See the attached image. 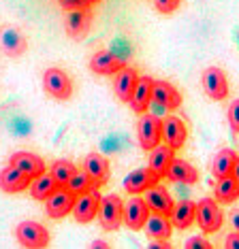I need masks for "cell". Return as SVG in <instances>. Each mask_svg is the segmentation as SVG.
<instances>
[{
  "label": "cell",
  "instance_id": "cell-1",
  "mask_svg": "<svg viewBox=\"0 0 239 249\" xmlns=\"http://www.w3.org/2000/svg\"><path fill=\"white\" fill-rule=\"evenodd\" d=\"M99 222L102 230L113 232L124 224V200L116 194H107L100 198L99 207Z\"/></svg>",
  "mask_w": 239,
  "mask_h": 249
},
{
  "label": "cell",
  "instance_id": "cell-2",
  "mask_svg": "<svg viewBox=\"0 0 239 249\" xmlns=\"http://www.w3.org/2000/svg\"><path fill=\"white\" fill-rule=\"evenodd\" d=\"M222 222H224V215H222L218 200L205 196L197 202V224L201 226V230L205 234L218 232L222 228Z\"/></svg>",
  "mask_w": 239,
  "mask_h": 249
},
{
  "label": "cell",
  "instance_id": "cell-3",
  "mask_svg": "<svg viewBox=\"0 0 239 249\" xmlns=\"http://www.w3.org/2000/svg\"><path fill=\"white\" fill-rule=\"evenodd\" d=\"M137 139L145 151H152L156 145H160L162 120H158L156 115H150V113H141L139 122H137Z\"/></svg>",
  "mask_w": 239,
  "mask_h": 249
},
{
  "label": "cell",
  "instance_id": "cell-4",
  "mask_svg": "<svg viewBox=\"0 0 239 249\" xmlns=\"http://www.w3.org/2000/svg\"><path fill=\"white\" fill-rule=\"evenodd\" d=\"M43 88H45V92H47L51 98H56V100H68L71 98V94H73L71 77H68L62 69H56V66H51V69L45 71Z\"/></svg>",
  "mask_w": 239,
  "mask_h": 249
},
{
  "label": "cell",
  "instance_id": "cell-5",
  "mask_svg": "<svg viewBox=\"0 0 239 249\" xmlns=\"http://www.w3.org/2000/svg\"><path fill=\"white\" fill-rule=\"evenodd\" d=\"M15 236L20 241V245H24L28 249H43L49 245V232L43 224L39 222H21L15 228Z\"/></svg>",
  "mask_w": 239,
  "mask_h": 249
},
{
  "label": "cell",
  "instance_id": "cell-6",
  "mask_svg": "<svg viewBox=\"0 0 239 249\" xmlns=\"http://www.w3.org/2000/svg\"><path fill=\"white\" fill-rule=\"evenodd\" d=\"M203 92L212 100H224L229 96V81H226V72L220 66H209L205 69L203 77Z\"/></svg>",
  "mask_w": 239,
  "mask_h": 249
},
{
  "label": "cell",
  "instance_id": "cell-7",
  "mask_svg": "<svg viewBox=\"0 0 239 249\" xmlns=\"http://www.w3.org/2000/svg\"><path fill=\"white\" fill-rule=\"evenodd\" d=\"M75 200H77V196L68 188H62L60 185V188L45 200V211H47L51 219H62V217H66L68 213H73Z\"/></svg>",
  "mask_w": 239,
  "mask_h": 249
},
{
  "label": "cell",
  "instance_id": "cell-8",
  "mask_svg": "<svg viewBox=\"0 0 239 249\" xmlns=\"http://www.w3.org/2000/svg\"><path fill=\"white\" fill-rule=\"evenodd\" d=\"M150 207H147L145 198H139V194H135L130 200L124 202V224L130 230H141L150 217Z\"/></svg>",
  "mask_w": 239,
  "mask_h": 249
},
{
  "label": "cell",
  "instance_id": "cell-9",
  "mask_svg": "<svg viewBox=\"0 0 239 249\" xmlns=\"http://www.w3.org/2000/svg\"><path fill=\"white\" fill-rule=\"evenodd\" d=\"M156 183H160V177H158L150 166L147 168H135L133 173H128L126 177H124V190H126L130 196L143 194L145 190H150L152 185H156Z\"/></svg>",
  "mask_w": 239,
  "mask_h": 249
},
{
  "label": "cell",
  "instance_id": "cell-10",
  "mask_svg": "<svg viewBox=\"0 0 239 249\" xmlns=\"http://www.w3.org/2000/svg\"><path fill=\"white\" fill-rule=\"evenodd\" d=\"M92 26V11L90 7L85 9H73L66 15V35L73 41H81V38L90 32Z\"/></svg>",
  "mask_w": 239,
  "mask_h": 249
},
{
  "label": "cell",
  "instance_id": "cell-11",
  "mask_svg": "<svg viewBox=\"0 0 239 249\" xmlns=\"http://www.w3.org/2000/svg\"><path fill=\"white\" fill-rule=\"evenodd\" d=\"M99 207H100V194L96 190H90L85 194L77 196L75 207H73V217L79 224H88L99 215Z\"/></svg>",
  "mask_w": 239,
  "mask_h": 249
},
{
  "label": "cell",
  "instance_id": "cell-12",
  "mask_svg": "<svg viewBox=\"0 0 239 249\" xmlns=\"http://www.w3.org/2000/svg\"><path fill=\"white\" fill-rule=\"evenodd\" d=\"M83 171L92 177L96 188L105 185L107 181H109V175H111L109 160H107L102 154H99V151H90V154L83 158Z\"/></svg>",
  "mask_w": 239,
  "mask_h": 249
},
{
  "label": "cell",
  "instance_id": "cell-13",
  "mask_svg": "<svg viewBox=\"0 0 239 249\" xmlns=\"http://www.w3.org/2000/svg\"><path fill=\"white\" fill-rule=\"evenodd\" d=\"M152 100L167 111H178L181 107V94L178 92V88L171 86L169 81H154Z\"/></svg>",
  "mask_w": 239,
  "mask_h": 249
},
{
  "label": "cell",
  "instance_id": "cell-14",
  "mask_svg": "<svg viewBox=\"0 0 239 249\" xmlns=\"http://www.w3.org/2000/svg\"><path fill=\"white\" fill-rule=\"evenodd\" d=\"M9 164H13V166H17L21 173L26 175L28 179H34V177H39V175H43L47 168H45V162H43V158L41 156H37V154H30V151H15L13 156H11V160Z\"/></svg>",
  "mask_w": 239,
  "mask_h": 249
},
{
  "label": "cell",
  "instance_id": "cell-15",
  "mask_svg": "<svg viewBox=\"0 0 239 249\" xmlns=\"http://www.w3.org/2000/svg\"><path fill=\"white\" fill-rule=\"evenodd\" d=\"M143 198H145V202H147V207H150L152 213H160V215H167V217L175 207V202L171 200V194L167 192V188L160 183H156V185H152L150 190H145Z\"/></svg>",
  "mask_w": 239,
  "mask_h": 249
},
{
  "label": "cell",
  "instance_id": "cell-16",
  "mask_svg": "<svg viewBox=\"0 0 239 249\" xmlns=\"http://www.w3.org/2000/svg\"><path fill=\"white\" fill-rule=\"evenodd\" d=\"M0 47H2V52L7 55H11V58H17V55H21L26 52L28 41H26L24 32H21L20 28L4 26L2 30H0Z\"/></svg>",
  "mask_w": 239,
  "mask_h": 249
},
{
  "label": "cell",
  "instance_id": "cell-17",
  "mask_svg": "<svg viewBox=\"0 0 239 249\" xmlns=\"http://www.w3.org/2000/svg\"><path fill=\"white\" fill-rule=\"evenodd\" d=\"M186 137H188V130L186 124L175 115H169L162 120V141L167 145H171L175 151L181 149L186 145Z\"/></svg>",
  "mask_w": 239,
  "mask_h": 249
},
{
  "label": "cell",
  "instance_id": "cell-18",
  "mask_svg": "<svg viewBox=\"0 0 239 249\" xmlns=\"http://www.w3.org/2000/svg\"><path fill=\"white\" fill-rule=\"evenodd\" d=\"M139 81V75L133 66H122L116 75H113V92L122 103H128L130 96L135 92V86Z\"/></svg>",
  "mask_w": 239,
  "mask_h": 249
},
{
  "label": "cell",
  "instance_id": "cell-19",
  "mask_svg": "<svg viewBox=\"0 0 239 249\" xmlns=\"http://www.w3.org/2000/svg\"><path fill=\"white\" fill-rule=\"evenodd\" d=\"M28 185H30V179L13 164H9L0 171V190L7 192V194H20V192L28 190Z\"/></svg>",
  "mask_w": 239,
  "mask_h": 249
},
{
  "label": "cell",
  "instance_id": "cell-20",
  "mask_svg": "<svg viewBox=\"0 0 239 249\" xmlns=\"http://www.w3.org/2000/svg\"><path fill=\"white\" fill-rule=\"evenodd\" d=\"M164 177H167L169 181H173V183H184V185L199 183V171L197 168L192 166L188 160H178V158H173V162L169 164Z\"/></svg>",
  "mask_w": 239,
  "mask_h": 249
},
{
  "label": "cell",
  "instance_id": "cell-21",
  "mask_svg": "<svg viewBox=\"0 0 239 249\" xmlns=\"http://www.w3.org/2000/svg\"><path fill=\"white\" fill-rule=\"evenodd\" d=\"M152 89H154V79L152 77H139V81H137L135 86V92L130 96L128 105L130 109L135 113H145L147 107L152 105Z\"/></svg>",
  "mask_w": 239,
  "mask_h": 249
},
{
  "label": "cell",
  "instance_id": "cell-22",
  "mask_svg": "<svg viewBox=\"0 0 239 249\" xmlns=\"http://www.w3.org/2000/svg\"><path fill=\"white\" fill-rule=\"evenodd\" d=\"M124 60L118 58V55H113L111 52H96L92 58H90V69H92V72H96V75H116V72L122 69Z\"/></svg>",
  "mask_w": 239,
  "mask_h": 249
},
{
  "label": "cell",
  "instance_id": "cell-23",
  "mask_svg": "<svg viewBox=\"0 0 239 249\" xmlns=\"http://www.w3.org/2000/svg\"><path fill=\"white\" fill-rule=\"evenodd\" d=\"M173 228L178 230H188L192 224L197 222V202L192 200H181L173 207V211L169 215Z\"/></svg>",
  "mask_w": 239,
  "mask_h": 249
},
{
  "label": "cell",
  "instance_id": "cell-24",
  "mask_svg": "<svg viewBox=\"0 0 239 249\" xmlns=\"http://www.w3.org/2000/svg\"><path fill=\"white\" fill-rule=\"evenodd\" d=\"M173 158H175V149L171 145H167V143L156 145L150 151V162H147V166L162 179L164 175H167V168H169V164L173 162Z\"/></svg>",
  "mask_w": 239,
  "mask_h": 249
},
{
  "label": "cell",
  "instance_id": "cell-25",
  "mask_svg": "<svg viewBox=\"0 0 239 249\" xmlns=\"http://www.w3.org/2000/svg\"><path fill=\"white\" fill-rule=\"evenodd\" d=\"M60 185L56 183V179H54V175L45 171L43 175H39V177H34L30 181V185H28V190H30V196L34 198V200H47V198L54 194L56 190H58Z\"/></svg>",
  "mask_w": 239,
  "mask_h": 249
},
{
  "label": "cell",
  "instance_id": "cell-26",
  "mask_svg": "<svg viewBox=\"0 0 239 249\" xmlns=\"http://www.w3.org/2000/svg\"><path fill=\"white\" fill-rule=\"evenodd\" d=\"M214 192H216V200L222 202V205H233L235 200H239V183L233 175L220 177L218 183L214 185Z\"/></svg>",
  "mask_w": 239,
  "mask_h": 249
},
{
  "label": "cell",
  "instance_id": "cell-27",
  "mask_svg": "<svg viewBox=\"0 0 239 249\" xmlns=\"http://www.w3.org/2000/svg\"><path fill=\"white\" fill-rule=\"evenodd\" d=\"M145 232L150 239H171V230H173V224L167 215H160V213H150L145 222Z\"/></svg>",
  "mask_w": 239,
  "mask_h": 249
},
{
  "label": "cell",
  "instance_id": "cell-28",
  "mask_svg": "<svg viewBox=\"0 0 239 249\" xmlns=\"http://www.w3.org/2000/svg\"><path fill=\"white\" fill-rule=\"evenodd\" d=\"M235 160H237V154L233 149H220L212 160V175L216 179L231 175L233 166H235Z\"/></svg>",
  "mask_w": 239,
  "mask_h": 249
},
{
  "label": "cell",
  "instance_id": "cell-29",
  "mask_svg": "<svg viewBox=\"0 0 239 249\" xmlns=\"http://www.w3.org/2000/svg\"><path fill=\"white\" fill-rule=\"evenodd\" d=\"M66 188L71 190L75 196H81V194H85V192H90V190H96V183L92 181V177L83 171V168H81V171L77 168V173L68 179Z\"/></svg>",
  "mask_w": 239,
  "mask_h": 249
},
{
  "label": "cell",
  "instance_id": "cell-30",
  "mask_svg": "<svg viewBox=\"0 0 239 249\" xmlns=\"http://www.w3.org/2000/svg\"><path fill=\"white\" fill-rule=\"evenodd\" d=\"M49 173L54 175L56 183H58V185H62V188H66L68 179H71L73 175L77 173V168H75V164H73L71 160H56L54 164H51Z\"/></svg>",
  "mask_w": 239,
  "mask_h": 249
},
{
  "label": "cell",
  "instance_id": "cell-31",
  "mask_svg": "<svg viewBox=\"0 0 239 249\" xmlns=\"http://www.w3.org/2000/svg\"><path fill=\"white\" fill-rule=\"evenodd\" d=\"M229 124H231V130L235 134H239V98L233 100V103L229 105Z\"/></svg>",
  "mask_w": 239,
  "mask_h": 249
},
{
  "label": "cell",
  "instance_id": "cell-32",
  "mask_svg": "<svg viewBox=\"0 0 239 249\" xmlns=\"http://www.w3.org/2000/svg\"><path fill=\"white\" fill-rule=\"evenodd\" d=\"M186 249H212V243H209L205 236L197 234V236H190L186 241Z\"/></svg>",
  "mask_w": 239,
  "mask_h": 249
},
{
  "label": "cell",
  "instance_id": "cell-33",
  "mask_svg": "<svg viewBox=\"0 0 239 249\" xmlns=\"http://www.w3.org/2000/svg\"><path fill=\"white\" fill-rule=\"evenodd\" d=\"M179 2H181V0H154V4H156V9L160 11V13H164V15L173 13V11L179 7Z\"/></svg>",
  "mask_w": 239,
  "mask_h": 249
},
{
  "label": "cell",
  "instance_id": "cell-34",
  "mask_svg": "<svg viewBox=\"0 0 239 249\" xmlns=\"http://www.w3.org/2000/svg\"><path fill=\"white\" fill-rule=\"evenodd\" d=\"M58 2H60V7L64 9V11H73V9H85V7H90L88 0H58Z\"/></svg>",
  "mask_w": 239,
  "mask_h": 249
},
{
  "label": "cell",
  "instance_id": "cell-35",
  "mask_svg": "<svg viewBox=\"0 0 239 249\" xmlns=\"http://www.w3.org/2000/svg\"><path fill=\"white\" fill-rule=\"evenodd\" d=\"M224 247L226 249H239V232H231L229 236H226V241H224Z\"/></svg>",
  "mask_w": 239,
  "mask_h": 249
},
{
  "label": "cell",
  "instance_id": "cell-36",
  "mask_svg": "<svg viewBox=\"0 0 239 249\" xmlns=\"http://www.w3.org/2000/svg\"><path fill=\"white\" fill-rule=\"evenodd\" d=\"M150 247L152 249H171V243H169V239H152Z\"/></svg>",
  "mask_w": 239,
  "mask_h": 249
},
{
  "label": "cell",
  "instance_id": "cell-37",
  "mask_svg": "<svg viewBox=\"0 0 239 249\" xmlns=\"http://www.w3.org/2000/svg\"><path fill=\"white\" fill-rule=\"evenodd\" d=\"M231 224H233V228L239 232V211H235V213L231 215Z\"/></svg>",
  "mask_w": 239,
  "mask_h": 249
},
{
  "label": "cell",
  "instance_id": "cell-38",
  "mask_svg": "<svg viewBox=\"0 0 239 249\" xmlns=\"http://www.w3.org/2000/svg\"><path fill=\"white\" fill-rule=\"evenodd\" d=\"M233 177H235V181L239 183V156H237V160H235V166H233Z\"/></svg>",
  "mask_w": 239,
  "mask_h": 249
},
{
  "label": "cell",
  "instance_id": "cell-39",
  "mask_svg": "<svg viewBox=\"0 0 239 249\" xmlns=\"http://www.w3.org/2000/svg\"><path fill=\"white\" fill-rule=\"evenodd\" d=\"M92 247H102V249H105V247H109V245H107L105 241H94V243H92Z\"/></svg>",
  "mask_w": 239,
  "mask_h": 249
},
{
  "label": "cell",
  "instance_id": "cell-40",
  "mask_svg": "<svg viewBox=\"0 0 239 249\" xmlns=\"http://www.w3.org/2000/svg\"><path fill=\"white\" fill-rule=\"evenodd\" d=\"M90 2V7H92V4H96V2H100V0H88Z\"/></svg>",
  "mask_w": 239,
  "mask_h": 249
}]
</instances>
